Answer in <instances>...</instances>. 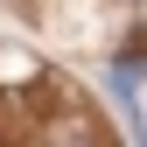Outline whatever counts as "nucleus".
I'll return each instance as SVG.
<instances>
[{
	"label": "nucleus",
	"mask_w": 147,
	"mask_h": 147,
	"mask_svg": "<svg viewBox=\"0 0 147 147\" xmlns=\"http://www.w3.org/2000/svg\"><path fill=\"white\" fill-rule=\"evenodd\" d=\"M42 147H98V140H91V126H84V119H56V126L42 133Z\"/></svg>",
	"instance_id": "nucleus-1"
}]
</instances>
